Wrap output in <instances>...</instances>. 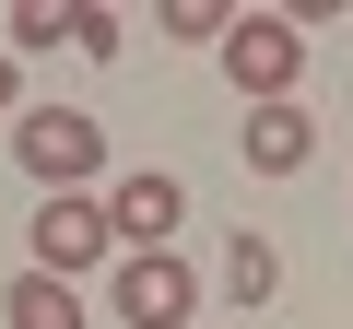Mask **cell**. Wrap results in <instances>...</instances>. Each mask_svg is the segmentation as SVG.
<instances>
[{
	"instance_id": "6da1fadb",
	"label": "cell",
	"mask_w": 353,
	"mask_h": 329,
	"mask_svg": "<svg viewBox=\"0 0 353 329\" xmlns=\"http://www.w3.org/2000/svg\"><path fill=\"white\" fill-rule=\"evenodd\" d=\"M12 164H24L48 200H83V189L106 177V129H94L83 106H24V118H12Z\"/></svg>"
},
{
	"instance_id": "7a4b0ae2",
	"label": "cell",
	"mask_w": 353,
	"mask_h": 329,
	"mask_svg": "<svg viewBox=\"0 0 353 329\" xmlns=\"http://www.w3.org/2000/svg\"><path fill=\"white\" fill-rule=\"evenodd\" d=\"M106 306H118L130 329H201V270L176 259V247H130L118 282H106Z\"/></svg>"
},
{
	"instance_id": "3957f363",
	"label": "cell",
	"mask_w": 353,
	"mask_h": 329,
	"mask_svg": "<svg viewBox=\"0 0 353 329\" xmlns=\"http://www.w3.org/2000/svg\"><path fill=\"white\" fill-rule=\"evenodd\" d=\"M294 71H306L294 12H236V36H224V83H236L248 106H294Z\"/></svg>"
},
{
	"instance_id": "277c9868",
	"label": "cell",
	"mask_w": 353,
	"mask_h": 329,
	"mask_svg": "<svg viewBox=\"0 0 353 329\" xmlns=\"http://www.w3.org/2000/svg\"><path fill=\"white\" fill-rule=\"evenodd\" d=\"M24 247H36L48 282H71V270H94V259H118V224H106V200H48V212L24 224Z\"/></svg>"
},
{
	"instance_id": "5b68a950",
	"label": "cell",
	"mask_w": 353,
	"mask_h": 329,
	"mask_svg": "<svg viewBox=\"0 0 353 329\" xmlns=\"http://www.w3.org/2000/svg\"><path fill=\"white\" fill-rule=\"evenodd\" d=\"M106 224H118V259H130V247H165L176 224H189V189H176L165 164H130V177L106 189Z\"/></svg>"
},
{
	"instance_id": "8992f818",
	"label": "cell",
	"mask_w": 353,
	"mask_h": 329,
	"mask_svg": "<svg viewBox=\"0 0 353 329\" xmlns=\"http://www.w3.org/2000/svg\"><path fill=\"white\" fill-rule=\"evenodd\" d=\"M306 153H318L306 106H248V177H294Z\"/></svg>"
},
{
	"instance_id": "52a82bcc",
	"label": "cell",
	"mask_w": 353,
	"mask_h": 329,
	"mask_svg": "<svg viewBox=\"0 0 353 329\" xmlns=\"http://www.w3.org/2000/svg\"><path fill=\"white\" fill-rule=\"evenodd\" d=\"M0 329H83V294L48 282V270H24L12 294H0Z\"/></svg>"
},
{
	"instance_id": "ba28073f",
	"label": "cell",
	"mask_w": 353,
	"mask_h": 329,
	"mask_svg": "<svg viewBox=\"0 0 353 329\" xmlns=\"http://www.w3.org/2000/svg\"><path fill=\"white\" fill-rule=\"evenodd\" d=\"M224 294H236V306H271V294H283V259H271V235H236V247H224Z\"/></svg>"
},
{
	"instance_id": "9c48e42d",
	"label": "cell",
	"mask_w": 353,
	"mask_h": 329,
	"mask_svg": "<svg viewBox=\"0 0 353 329\" xmlns=\"http://www.w3.org/2000/svg\"><path fill=\"white\" fill-rule=\"evenodd\" d=\"M12 47H71V0H12Z\"/></svg>"
},
{
	"instance_id": "30bf717a",
	"label": "cell",
	"mask_w": 353,
	"mask_h": 329,
	"mask_svg": "<svg viewBox=\"0 0 353 329\" xmlns=\"http://www.w3.org/2000/svg\"><path fill=\"white\" fill-rule=\"evenodd\" d=\"M71 47H83V59H118V12H94V0H71Z\"/></svg>"
},
{
	"instance_id": "8fae6325",
	"label": "cell",
	"mask_w": 353,
	"mask_h": 329,
	"mask_svg": "<svg viewBox=\"0 0 353 329\" xmlns=\"http://www.w3.org/2000/svg\"><path fill=\"white\" fill-rule=\"evenodd\" d=\"M12 94H24V71H12V59H0V118H24V106H12Z\"/></svg>"
}]
</instances>
